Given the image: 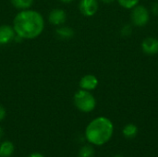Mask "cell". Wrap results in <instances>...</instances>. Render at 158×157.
<instances>
[{
    "instance_id": "cell-1",
    "label": "cell",
    "mask_w": 158,
    "mask_h": 157,
    "mask_svg": "<svg viewBox=\"0 0 158 157\" xmlns=\"http://www.w3.org/2000/svg\"><path fill=\"white\" fill-rule=\"evenodd\" d=\"M43 16L34 10L24 9L14 19L13 29L17 35L23 39H34L44 31Z\"/></svg>"
},
{
    "instance_id": "cell-2",
    "label": "cell",
    "mask_w": 158,
    "mask_h": 157,
    "mask_svg": "<svg viewBox=\"0 0 158 157\" xmlns=\"http://www.w3.org/2000/svg\"><path fill=\"white\" fill-rule=\"evenodd\" d=\"M114 127L112 122L104 117H99L90 122L85 130L87 141L94 145L106 143L113 135Z\"/></svg>"
},
{
    "instance_id": "cell-3",
    "label": "cell",
    "mask_w": 158,
    "mask_h": 157,
    "mask_svg": "<svg viewBox=\"0 0 158 157\" xmlns=\"http://www.w3.org/2000/svg\"><path fill=\"white\" fill-rule=\"evenodd\" d=\"M74 104L80 111L89 113L95 108L96 101L89 91L80 90L74 95Z\"/></svg>"
},
{
    "instance_id": "cell-4",
    "label": "cell",
    "mask_w": 158,
    "mask_h": 157,
    "mask_svg": "<svg viewBox=\"0 0 158 157\" xmlns=\"http://www.w3.org/2000/svg\"><path fill=\"white\" fill-rule=\"evenodd\" d=\"M150 19V14L147 8L143 6H136L131 12V22L137 27L145 26Z\"/></svg>"
},
{
    "instance_id": "cell-5",
    "label": "cell",
    "mask_w": 158,
    "mask_h": 157,
    "mask_svg": "<svg viewBox=\"0 0 158 157\" xmlns=\"http://www.w3.org/2000/svg\"><path fill=\"white\" fill-rule=\"evenodd\" d=\"M79 7L81 14L86 17H92L98 10V2L97 0H81Z\"/></svg>"
},
{
    "instance_id": "cell-6",
    "label": "cell",
    "mask_w": 158,
    "mask_h": 157,
    "mask_svg": "<svg viewBox=\"0 0 158 157\" xmlns=\"http://www.w3.org/2000/svg\"><path fill=\"white\" fill-rule=\"evenodd\" d=\"M143 51L149 56H153L158 53V40L155 37H147L142 43Z\"/></svg>"
},
{
    "instance_id": "cell-7",
    "label": "cell",
    "mask_w": 158,
    "mask_h": 157,
    "mask_svg": "<svg viewBox=\"0 0 158 157\" xmlns=\"http://www.w3.org/2000/svg\"><path fill=\"white\" fill-rule=\"evenodd\" d=\"M97 85H98V79L92 74L85 75L80 81V87L82 90L93 91L97 87Z\"/></svg>"
},
{
    "instance_id": "cell-8",
    "label": "cell",
    "mask_w": 158,
    "mask_h": 157,
    "mask_svg": "<svg viewBox=\"0 0 158 157\" xmlns=\"http://www.w3.org/2000/svg\"><path fill=\"white\" fill-rule=\"evenodd\" d=\"M15 31L7 25L0 26V44H6L15 38Z\"/></svg>"
},
{
    "instance_id": "cell-9",
    "label": "cell",
    "mask_w": 158,
    "mask_h": 157,
    "mask_svg": "<svg viewBox=\"0 0 158 157\" xmlns=\"http://www.w3.org/2000/svg\"><path fill=\"white\" fill-rule=\"evenodd\" d=\"M67 19L66 12L62 9H54L49 14V21L54 25L63 24Z\"/></svg>"
},
{
    "instance_id": "cell-10",
    "label": "cell",
    "mask_w": 158,
    "mask_h": 157,
    "mask_svg": "<svg viewBox=\"0 0 158 157\" xmlns=\"http://www.w3.org/2000/svg\"><path fill=\"white\" fill-rule=\"evenodd\" d=\"M15 147L11 142H4L0 145V157H10L14 153Z\"/></svg>"
},
{
    "instance_id": "cell-11",
    "label": "cell",
    "mask_w": 158,
    "mask_h": 157,
    "mask_svg": "<svg viewBox=\"0 0 158 157\" xmlns=\"http://www.w3.org/2000/svg\"><path fill=\"white\" fill-rule=\"evenodd\" d=\"M122 132L127 139H133L138 133V128L134 124H128L124 127Z\"/></svg>"
},
{
    "instance_id": "cell-12",
    "label": "cell",
    "mask_w": 158,
    "mask_h": 157,
    "mask_svg": "<svg viewBox=\"0 0 158 157\" xmlns=\"http://www.w3.org/2000/svg\"><path fill=\"white\" fill-rule=\"evenodd\" d=\"M12 5L19 9H26L31 6L33 0H10Z\"/></svg>"
},
{
    "instance_id": "cell-13",
    "label": "cell",
    "mask_w": 158,
    "mask_h": 157,
    "mask_svg": "<svg viewBox=\"0 0 158 157\" xmlns=\"http://www.w3.org/2000/svg\"><path fill=\"white\" fill-rule=\"evenodd\" d=\"M56 34L62 38H71L74 35V31L69 27H62L56 30Z\"/></svg>"
},
{
    "instance_id": "cell-14",
    "label": "cell",
    "mask_w": 158,
    "mask_h": 157,
    "mask_svg": "<svg viewBox=\"0 0 158 157\" xmlns=\"http://www.w3.org/2000/svg\"><path fill=\"white\" fill-rule=\"evenodd\" d=\"M94 150L91 145H84L79 153V157H94Z\"/></svg>"
},
{
    "instance_id": "cell-15",
    "label": "cell",
    "mask_w": 158,
    "mask_h": 157,
    "mask_svg": "<svg viewBox=\"0 0 158 157\" xmlns=\"http://www.w3.org/2000/svg\"><path fill=\"white\" fill-rule=\"evenodd\" d=\"M118 1L122 7L130 9V8H133L134 6H136L140 0H118Z\"/></svg>"
},
{
    "instance_id": "cell-16",
    "label": "cell",
    "mask_w": 158,
    "mask_h": 157,
    "mask_svg": "<svg viewBox=\"0 0 158 157\" xmlns=\"http://www.w3.org/2000/svg\"><path fill=\"white\" fill-rule=\"evenodd\" d=\"M131 31H132L131 26L129 25V24L124 25V26L122 27V29H121V34H122L123 36H129V35H131Z\"/></svg>"
},
{
    "instance_id": "cell-17",
    "label": "cell",
    "mask_w": 158,
    "mask_h": 157,
    "mask_svg": "<svg viewBox=\"0 0 158 157\" xmlns=\"http://www.w3.org/2000/svg\"><path fill=\"white\" fill-rule=\"evenodd\" d=\"M6 117V110L5 108L0 105V121H2Z\"/></svg>"
},
{
    "instance_id": "cell-18",
    "label": "cell",
    "mask_w": 158,
    "mask_h": 157,
    "mask_svg": "<svg viewBox=\"0 0 158 157\" xmlns=\"http://www.w3.org/2000/svg\"><path fill=\"white\" fill-rule=\"evenodd\" d=\"M152 11L155 15H158V3H155L152 6Z\"/></svg>"
},
{
    "instance_id": "cell-19",
    "label": "cell",
    "mask_w": 158,
    "mask_h": 157,
    "mask_svg": "<svg viewBox=\"0 0 158 157\" xmlns=\"http://www.w3.org/2000/svg\"><path fill=\"white\" fill-rule=\"evenodd\" d=\"M28 157H44L42 154H40V153H33V154H31V155H30Z\"/></svg>"
},
{
    "instance_id": "cell-20",
    "label": "cell",
    "mask_w": 158,
    "mask_h": 157,
    "mask_svg": "<svg viewBox=\"0 0 158 157\" xmlns=\"http://www.w3.org/2000/svg\"><path fill=\"white\" fill-rule=\"evenodd\" d=\"M101 2H103V3H105V4H111V3H113L115 0H100Z\"/></svg>"
},
{
    "instance_id": "cell-21",
    "label": "cell",
    "mask_w": 158,
    "mask_h": 157,
    "mask_svg": "<svg viewBox=\"0 0 158 157\" xmlns=\"http://www.w3.org/2000/svg\"><path fill=\"white\" fill-rule=\"evenodd\" d=\"M60 1H62L63 3H70V2H72L73 0H60Z\"/></svg>"
},
{
    "instance_id": "cell-22",
    "label": "cell",
    "mask_w": 158,
    "mask_h": 157,
    "mask_svg": "<svg viewBox=\"0 0 158 157\" xmlns=\"http://www.w3.org/2000/svg\"><path fill=\"white\" fill-rule=\"evenodd\" d=\"M3 136V130L0 128V139H1V137Z\"/></svg>"
},
{
    "instance_id": "cell-23",
    "label": "cell",
    "mask_w": 158,
    "mask_h": 157,
    "mask_svg": "<svg viewBox=\"0 0 158 157\" xmlns=\"http://www.w3.org/2000/svg\"><path fill=\"white\" fill-rule=\"evenodd\" d=\"M114 157H122L121 155H116V156H114Z\"/></svg>"
}]
</instances>
